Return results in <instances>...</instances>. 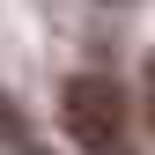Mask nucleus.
<instances>
[{
  "label": "nucleus",
  "instance_id": "f257e3e1",
  "mask_svg": "<svg viewBox=\"0 0 155 155\" xmlns=\"http://www.w3.org/2000/svg\"><path fill=\"white\" fill-rule=\"evenodd\" d=\"M59 126L74 133V148H89V155H133L126 89L111 81V74H74L59 89Z\"/></svg>",
  "mask_w": 155,
  "mask_h": 155
},
{
  "label": "nucleus",
  "instance_id": "f03ea898",
  "mask_svg": "<svg viewBox=\"0 0 155 155\" xmlns=\"http://www.w3.org/2000/svg\"><path fill=\"white\" fill-rule=\"evenodd\" d=\"M0 155H52V148L30 140V126H22V111H15V96H0Z\"/></svg>",
  "mask_w": 155,
  "mask_h": 155
},
{
  "label": "nucleus",
  "instance_id": "7ed1b4c3",
  "mask_svg": "<svg viewBox=\"0 0 155 155\" xmlns=\"http://www.w3.org/2000/svg\"><path fill=\"white\" fill-rule=\"evenodd\" d=\"M140 81H148L140 96H148V133H155V52H148V67H140Z\"/></svg>",
  "mask_w": 155,
  "mask_h": 155
}]
</instances>
